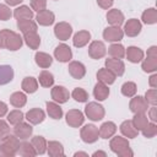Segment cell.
Wrapping results in <instances>:
<instances>
[{
    "label": "cell",
    "instance_id": "6da1fadb",
    "mask_svg": "<svg viewBox=\"0 0 157 157\" xmlns=\"http://www.w3.org/2000/svg\"><path fill=\"white\" fill-rule=\"evenodd\" d=\"M22 44H23V38L18 33L10 29L0 31V48L16 52L22 47Z\"/></svg>",
    "mask_w": 157,
    "mask_h": 157
},
{
    "label": "cell",
    "instance_id": "7a4b0ae2",
    "mask_svg": "<svg viewBox=\"0 0 157 157\" xmlns=\"http://www.w3.org/2000/svg\"><path fill=\"white\" fill-rule=\"evenodd\" d=\"M20 139L15 135H7L0 144V157H13L18 152Z\"/></svg>",
    "mask_w": 157,
    "mask_h": 157
},
{
    "label": "cell",
    "instance_id": "3957f363",
    "mask_svg": "<svg viewBox=\"0 0 157 157\" xmlns=\"http://www.w3.org/2000/svg\"><path fill=\"white\" fill-rule=\"evenodd\" d=\"M109 147L114 153H117L120 157H132L134 156V152L129 147V141L125 137H121V136L113 137L109 142Z\"/></svg>",
    "mask_w": 157,
    "mask_h": 157
},
{
    "label": "cell",
    "instance_id": "277c9868",
    "mask_svg": "<svg viewBox=\"0 0 157 157\" xmlns=\"http://www.w3.org/2000/svg\"><path fill=\"white\" fill-rule=\"evenodd\" d=\"M85 114L88 119L93 120V121H98L102 120L104 118V108L103 105L98 104L97 102H90L86 107H85Z\"/></svg>",
    "mask_w": 157,
    "mask_h": 157
},
{
    "label": "cell",
    "instance_id": "5b68a950",
    "mask_svg": "<svg viewBox=\"0 0 157 157\" xmlns=\"http://www.w3.org/2000/svg\"><path fill=\"white\" fill-rule=\"evenodd\" d=\"M80 136H81V140L83 142H86V144H93L99 137V130H98V128L96 125L87 124L83 128H81Z\"/></svg>",
    "mask_w": 157,
    "mask_h": 157
},
{
    "label": "cell",
    "instance_id": "8992f818",
    "mask_svg": "<svg viewBox=\"0 0 157 157\" xmlns=\"http://www.w3.org/2000/svg\"><path fill=\"white\" fill-rule=\"evenodd\" d=\"M123 37H124V32L118 26H110V27H107L103 31V38H104V40L110 42V43L119 42V40L123 39Z\"/></svg>",
    "mask_w": 157,
    "mask_h": 157
},
{
    "label": "cell",
    "instance_id": "52a82bcc",
    "mask_svg": "<svg viewBox=\"0 0 157 157\" xmlns=\"http://www.w3.org/2000/svg\"><path fill=\"white\" fill-rule=\"evenodd\" d=\"M85 121V117L78 109H70L66 113V123L71 128H80Z\"/></svg>",
    "mask_w": 157,
    "mask_h": 157
},
{
    "label": "cell",
    "instance_id": "ba28073f",
    "mask_svg": "<svg viewBox=\"0 0 157 157\" xmlns=\"http://www.w3.org/2000/svg\"><path fill=\"white\" fill-rule=\"evenodd\" d=\"M54 34L60 40H67L72 34V27L67 22H59L54 27Z\"/></svg>",
    "mask_w": 157,
    "mask_h": 157
},
{
    "label": "cell",
    "instance_id": "9c48e42d",
    "mask_svg": "<svg viewBox=\"0 0 157 157\" xmlns=\"http://www.w3.org/2000/svg\"><path fill=\"white\" fill-rule=\"evenodd\" d=\"M129 108L130 110L136 114V113H146L148 109V103L146 102V99L141 96H134L129 103Z\"/></svg>",
    "mask_w": 157,
    "mask_h": 157
},
{
    "label": "cell",
    "instance_id": "30bf717a",
    "mask_svg": "<svg viewBox=\"0 0 157 157\" xmlns=\"http://www.w3.org/2000/svg\"><path fill=\"white\" fill-rule=\"evenodd\" d=\"M54 56L60 63H67L72 59V52H71L69 45L63 43V44H59L54 49Z\"/></svg>",
    "mask_w": 157,
    "mask_h": 157
},
{
    "label": "cell",
    "instance_id": "8fae6325",
    "mask_svg": "<svg viewBox=\"0 0 157 157\" xmlns=\"http://www.w3.org/2000/svg\"><path fill=\"white\" fill-rule=\"evenodd\" d=\"M32 132H33V128L31 126L29 123L21 121L18 124H16L13 128V134L20 140H27L32 135Z\"/></svg>",
    "mask_w": 157,
    "mask_h": 157
},
{
    "label": "cell",
    "instance_id": "7c38bea8",
    "mask_svg": "<svg viewBox=\"0 0 157 157\" xmlns=\"http://www.w3.org/2000/svg\"><path fill=\"white\" fill-rule=\"evenodd\" d=\"M105 53H107V48L103 42L93 40L88 47V55L92 59H101L105 55Z\"/></svg>",
    "mask_w": 157,
    "mask_h": 157
},
{
    "label": "cell",
    "instance_id": "4fadbf2b",
    "mask_svg": "<svg viewBox=\"0 0 157 157\" xmlns=\"http://www.w3.org/2000/svg\"><path fill=\"white\" fill-rule=\"evenodd\" d=\"M141 29H142L141 22L136 18H130V20H128V22H125L123 32L128 37H136L141 32Z\"/></svg>",
    "mask_w": 157,
    "mask_h": 157
},
{
    "label": "cell",
    "instance_id": "5bb4252c",
    "mask_svg": "<svg viewBox=\"0 0 157 157\" xmlns=\"http://www.w3.org/2000/svg\"><path fill=\"white\" fill-rule=\"evenodd\" d=\"M50 96H52V98H53L54 102H56V103L60 104V103H66L69 101L70 93H69V91L64 86H54L52 88Z\"/></svg>",
    "mask_w": 157,
    "mask_h": 157
},
{
    "label": "cell",
    "instance_id": "9a60e30c",
    "mask_svg": "<svg viewBox=\"0 0 157 157\" xmlns=\"http://www.w3.org/2000/svg\"><path fill=\"white\" fill-rule=\"evenodd\" d=\"M105 67L108 70H110L115 76H121L125 71V65L121 61V59H115V58H110L105 60Z\"/></svg>",
    "mask_w": 157,
    "mask_h": 157
},
{
    "label": "cell",
    "instance_id": "2e32d148",
    "mask_svg": "<svg viewBox=\"0 0 157 157\" xmlns=\"http://www.w3.org/2000/svg\"><path fill=\"white\" fill-rule=\"evenodd\" d=\"M26 119L28 120L29 124L37 125V124H40L45 119V113L40 108H33L26 113Z\"/></svg>",
    "mask_w": 157,
    "mask_h": 157
},
{
    "label": "cell",
    "instance_id": "e0dca14e",
    "mask_svg": "<svg viewBox=\"0 0 157 157\" xmlns=\"http://www.w3.org/2000/svg\"><path fill=\"white\" fill-rule=\"evenodd\" d=\"M67 69H69V74L74 78H76V80H81L86 75V67L80 61H71L69 64V67Z\"/></svg>",
    "mask_w": 157,
    "mask_h": 157
},
{
    "label": "cell",
    "instance_id": "ac0fdd59",
    "mask_svg": "<svg viewBox=\"0 0 157 157\" xmlns=\"http://www.w3.org/2000/svg\"><path fill=\"white\" fill-rule=\"evenodd\" d=\"M36 18H37V23H39L40 26H50L55 21V15L49 10H42L37 12Z\"/></svg>",
    "mask_w": 157,
    "mask_h": 157
},
{
    "label": "cell",
    "instance_id": "d6986e66",
    "mask_svg": "<svg viewBox=\"0 0 157 157\" xmlns=\"http://www.w3.org/2000/svg\"><path fill=\"white\" fill-rule=\"evenodd\" d=\"M107 21L108 23H110L112 26H118L120 27L123 23H124V15L120 10L118 9H113V10H109L107 12Z\"/></svg>",
    "mask_w": 157,
    "mask_h": 157
},
{
    "label": "cell",
    "instance_id": "ffe728a7",
    "mask_svg": "<svg viewBox=\"0 0 157 157\" xmlns=\"http://www.w3.org/2000/svg\"><path fill=\"white\" fill-rule=\"evenodd\" d=\"M125 55L128 58V60L130 63H140L144 59V52L142 49L137 48V47H128V49L125 50Z\"/></svg>",
    "mask_w": 157,
    "mask_h": 157
},
{
    "label": "cell",
    "instance_id": "44dd1931",
    "mask_svg": "<svg viewBox=\"0 0 157 157\" xmlns=\"http://www.w3.org/2000/svg\"><path fill=\"white\" fill-rule=\"evenodd\" d=\"M90 39H91V33L88 31H85L83 29V31H78L74 36L72 43H74V45L76 48H82V47H85L90 42Z\"/></svg>",
    "mask_w": 157,
    "mask_h": 157
},
{
    "label": "cell",
    "instance_id": "7402d4cb",
    "mask_svg": "<svg viewBox=\"0 0 157 157\" xmlns=\"http://www.w3.org/2000/svg\"><path fill=\"white\" fill-rule=\"evenodd\" d=\"M93 96L97 101H104L108 98L109 96V88H108V85L103 83V82H97L94 88H93Z\"/></svg>",
    "mask_w": 157,
    "mask_h": 157
},
{
    "label": "cell",
    "instance_id": "603a6c76",
    "mask_svg": "<svg viewBox=\"0 0 157 157\" xmlns=\"http://www.w3.org/2000/svg\"><path fill=\"white\" fill-rule=\"evenodd\" d=\"M115 78H117V76H115L110 70H108L107 67L99 69L98 72H97V80H98L99 82L105 83V85H112V83H114Z\"/></svg>",
    "mask_w": 157,
    "mask_h": 157
},
{
    "label": "cell",
    "instance_id": "cb8c5ba5",
    "mask_svg": "<svg viewBox=\"0 0 157 157\" xmlns=\"http://www.w3.org/2000/svg\"><path fill=\"white\" fill-rule=\"evenodd\" d=\"M120 131L121 134L128 137V139H134L137 136L139 131L135 129V126L132 125V121L131 120H124L121 124H120Z\"/></svg>",
    "mask_w": 157,
    "mask_h": 157
},
{
    "label": "cell",
    "instance_id": "d4e9b609",
    "mask_svg": "<svg viewBox=\"0 0 157 157\" xmlns=\"http://www.w3.org/2000/svg\"><path fill=\"white\" fill-rule=\"evenodd\" d=\"M99 130V137L102 139H109L112 137L117 131V125L113 121H105L101 125Z\"/></svg>",
    "mask_w": 157,
    "mask_h": 157
},
{
    "label": "cell",
    "instance_id": "484cf974",
    "mask_svg": "<svg viewBox=\"0 0 157 157\" xmlns=\"http://www.w3.org/2000/svg\"><path fill=\"white\" fill-rule=\"evenodd\" d=\"M47 151L50 157H63L64 153V147L59 141H49L47 144Z\"/></svg>",
    "mask_w": 157,
    "mask_h": 157
},
{
    "label": "cell",
    "instance_id": "4316f807",
    "mask_svg": "<svg viewBox=\"0 0 157 157\" xmlns=\"http://www.w3.org/2000/svg\"><path fill=\"white\" fill-rule=\"evenodd\" d=\"M17 27L22 33L27 32H37V23L32 18H22L17 20Z\"/></svg>",
    "mask_w": 157,
    "mask_h": 157
},
{
    "label": "cell",
    "instance_id": "83f0119b",
    "mask_svg": "<svg viewBox=\"0 0 157 157\" xmlns=\"http://www.w3.org/2000/svg\"><path fill=\"white\" fill-rule=\"evenodd\" d=\"M23 40L31 49H38L40 44V37L37 32H27L23 33Z\"/></svg>",
    "mask_w": 157,
    "mask_h": 157
},
{
    "label": "cell",
    "instance_id": "f1b7e54d",
    "mask_svg": "<svg viewBox=\"0 0 157 157\" xmlns=\"http://www.w3.org/2000/svg\"><path fill=\"white\" fill-rule=\"evenodd\" d=\"M13 78V69L10 65H0V86L11 82Z\"/></svg>",
    "mask_w": 157,
    "mask_h": 157
},
{
    "label": "cell",
    "instance_id": "f546056e",
    "mask_svg": "<svg viewBox=\"0 0 157 157\" xmlns=\"http://www.w3.org/2000/svg\"><path fill=\"white\" fill-rule=\"evenodd\" d=\"M34 60H36V64L42 69H48L53 63L52 56L43 52H37L34 55Z\"/></svg>",
    "mask_w": 157,
    "mask_h": 157
},
{
    "label": "cell",
    "instance_id": "4dcf8cb0",
    "mask_svg": "<svg viewBox=\"0 0 157 157\" xmlns=\"http://www.w3.org/2000/svg\"><path fill=\"white\" fill-rule=\"evenodd\" d=\"M45 105H47L48 115L52 119H55V120L61 119V117H63V109L60 108V105L56 102H47Z\"/></svg>",
    "mask_w": 157,
    "mask_h": 157
},
{
    "label": "cell",
    "instance_id": "1f68e13d",
    "mask_svg": "<svg viewBox=\"0 0 157 157\" xmlns=\"http://www.w3.org/2000/svg\"><path fill=\"white\" fill-rule=\"evenodd\" d=\"M16 20H22V18H32L33 17V10L29 9L28 6L26 5H22V6H18L13 10V13Z\"/></svg>",
    "mask_w": 157,
    "mask_h": 157
},
{
    "label": "cell",
    "instance_id": "d6a6232c",
    "mask_svg": "<svg viewBox=\"0 0 157 157\" xmlns=\"http://www.w3.org/2000/svg\"><path fill=\"white\" fill-rule=\"evenodd\" d=\"M21 87L26 93H34L38 90V81L34 77H25L21 83Z\"/></svg>",
    "mask_w": 157,
    "mask_h": 157
},
{
    "label": "cell",
    "instance_id": "836d02e7",
    "mask_svg": "<svg viewBox=\"0 0 157 157\" xmlns=\"http://www.w3.org/2000/svg\"><path fill=\"white\" fill-rule=\"evenodd\" d=\"M27 102V97L23 92H13L10 96V103L11 105H13L15 108H22Z\"/></svg>",
    "mask_w": 157,
    "mask_h": 157
},
{
    "label": "cell",
    "instance_id": "e575fe53",
    "mask_svg": "<svg viewBox=\"0 0 157 157\" xmlns=\"http://www.w3.org/2000/svg\"><path fill=\"white\" fill-rule=\"evenodd\" d=\"M131 121H132V125L135 126V129L137 131H141L148 124V118L145 113H136Z\"/></svg>",
    "mask_w": 157,
    "mask_h": 157
},
{
    "label": "cell",
    "instance_id": "d590c367",
    "mask_svg": "<svg viewBox=\"0 0 157 157\" xmlns=\"http://www.w3.org/2000/svg\"><path fill=\"white\" fill-rule=\"evenodd\" d=\"M31 144H32V146L34 147L37 155H43V153H45V151H47V144H48V142L45 141V139H44L43 136H34V137L32 139Z\"/></svg>",
    "mask_w": 157,
    "mask_h": 157
},
{
    "label": "cell",
    "instance_id": "8d00e7d4",
    "mask_svg": "<svg viewBox=\"0 0 157 157\" xmlns=\"http://www.w3.org/2000/svg\"><path fill=\"white\" fill-rule=\"evenodd\" d=\"M141 20L146 25H155L157 22V10L155 7H150L142 12Z\"/></svg>",
    "mask_w": 157,
    "mask_h": 157
},
{
    "label": "cell",
    "instance_id": "74e56055",
    "mask_svg": "<svg viewBox=\"0 0 157 157\" xmlns=\"http://www.w3.org/2000/svg\"><path fill=\"white\" fill-rule=\"evenodd\" d=\"M17 153H20L23 157H34L37 155V152H36L34 147L32 146V144L31 142H27V141H23V142L20 144V147H18V152Z\"/></svg>",
    "mask_w": 157,
    "mask_h": 157
},
{
    "label": "cell",
    "instance_id": "f35d334b",
    "mask_svg": "<svg viewBox=\"0 0 157 157\" xmlns=\"http://www.w3.org/2000/svg\"><path fill=\"white\" fill-rule=\"evenodd\" d=\"M108 54H109L112 58L123 59V58L125 56V48H124L121 44L113 43V44L108 48Z\"/></svg>",
    "mask_w": 157,
    "mask_h": 157
},
{
    "label": "cell",
    "instance_id": "ab89813d",
    "mask_svg": "<svg viewBox=\"0 0 157 157\" xmlns=\"http://www.w3.org/2000/svg\"><path fill=\"white\" fill-rule=\"evenodd\" d=\"M38 81H39V85L42 87H52L54 85V76H53L52 72H49L47 70H43L39 74Z\"/></svg>",
    "mask_w": 157,
    "mask_h": 157
},
{
    "label": "cell",
    "instance_id": "60d3db41",
    "mask_svg": "<svg viewBox=\"0 0 157 157\" xmlns=\"http://www.w3.org/2000/svg\"><path fill=\"white\" fill-rule=\"evenodd\" d=\"M141 67L145 72H153L157 70V56H147L146 59H144Z\"/></svg>",
    "mask_w": 157,
    "mask_h": 157
},
{
    "label": "cell",
    "instance_id": "b9f144b4",
    "mask_svg": "<svg viewBox=\"0 0 157 157\" xmlns=\"http://www.w3.org/2000/svg\"><path fill=\"white\" fill-rule=\"evenodd\" d=\"M136 91H137V88H136L135 82L128 81V82L123 83V86H121V93L125 97H134L136 94Z\"/></svg>",
    "mask_w": 157,
    "mask_h": 157
},
{
    "label": "cell",
    "instance_id": "7bdbcfd3",
    "mask_svg": "<svg viewBox=\"0 0 157 157\" xmlns=\"http://www.w3.org/2000/svg\"><path fill=\"white\" fill-rule=\"evenodd\" d=\"M71 96H72V98H74L76 102H78V103H83V102H87V101H88V93H87L83 88H81V87H76V88L72 91Z\"/></svg>",
    "mask_w": 157,
    "mask_h": 157
},
{
    "label": "cell",
    "instance_id": "ee69618b",
    "mask_svg": "<svg viewBox=\"0 0 157 157\" xmlns=\"http://www.w3.org/2000/svg\"><path fill=\"white\" fill-rule=\"evenodd\" d=\"M23 113L18 109H15V110H11L9 114H7V121L12 125H16L21 121H23Z\"/></svg>",
    "mask_w": 157,
    "mask_h": 157
},
{
    "label": "cell",
    "instance_id": "f6af8a7d",
    "mask_svg": "<svg viewBox=\"0 0 157 157\" xmlns=\"http://www.w3.org/2000/svg\"><path fill=\"white\" fill-rule=\"evenodd\" d=\"M142 135L147 139H151V137H155L156 134H157V125L156 123H148L142 130H141Z\"/></svg>",
    "mask_w": 157,
    "mask_h": 157
},
{
    "label": "cell",
    "instance_id": "bcb514c9",
    "mask_svg": "<svg viewBox=\"0 0 157 157\" xmlns=\"http://www.w3.org/2000/svg\"><path fill=\"white\" fill-rule=\"evenodd\" d=\"M144 98L146 99V102H147L148 104L156 105V104H157V91H156V88H151V90L146 91Z\"/></svg>",
    "mask_w": 157,
    "mask_h": 157
},
{
    "label": "cell",
    "instance_id": "7dc6e473",
    "mask_svg": "<svg viewBox=\"0 0 157 157\" xmlns=\"http://www.w3.org/2000/svg\"><path fill=\"white\" fill-rule=\"evenodd\" d=\"M12 16V12L10 10V7L7 5H4V4H0V20L1 21H7L10 20Z\"/></svg>",
    "mask_w": 157,
    "mask_h": 157
},
{
    "label": "cell",
    "instance_id": "c3c4849f",
    "mask_svg": "<svg viewBox=\"0 0 157 157\" xmlns=\"http://www.w3.org/2000/svg\"><path fill=\"white\" fill-rule=\"evenodd\" d=\"M47 7V0H31V9L39 12L42 10H45Z\"/></svg>",
    "mask_w": 157,
    "mask_h": 157
},
{
    "label": "cell",
    "instance_id": "681fc988",
    "mask_svg": "<svg viewBox=\"0 0 157 157\" xmlns=\"http://www.w3.org/2000/svg\"><path fill=\"white\" fill-rule=\"evenodd\" d=\"M7 135H10V126L5 120L0 119V141L5 139Z\"/></svg>",
    "mask_w": 157,
    "mask_h": 157
},
{
    "label": "cell",
    "instance_id": "f907efd6",
    "mask_svg": "<svg viewBox=\"0 0 157 157\" xmlns=\"http://www.w3.org/2000/svg\"><path fill=\"white\" fill-rule=\"evenodd\" d=\"M113 2H114V0H97L98 6L102 7V9H104V10H108L113 5Z\"/></svg>",
    "mask_w": 157,
    "mask_h": 157
},
{
    "label": "cell",
    "instance_id": "816d5d0a",
    "mask_svg": "<svg viewBox=\"0 0 157 157\" xmlns=\"http://www.w3.org/2000/svg\"><path fill=\"white\" fill-rule=\"evenodd\" d=\"M148 118L151 119L152 123H156L157 121V108L156 105H152L148 110Z\"/></svg>",
    "mask_w": 157,
    "mask_h": 157
},
{
    "label": "cell",
    "instance_id": "f5cc1de1",
    "mask_svg": "<svg viewBox=\"0 0 157 157\" xmlns=\"http://www.w3.org/2000/svg\"><path fill=\"white\" fill-rule=\"evenodd\" d=\"M7 113V104L0 101V118H2Z\"/></svg>",
    "mask_w": 157,
    "mask_h": 157
},
{
    "label": "cell",
    "instance_id": "db71d44e",
    "mask_svg": "<svg viewBox=\"0 0 157 157\" xmlns=\"http://www.w3.org/2000/svg\"><path fill=\"white\" fill-rule=\"evenodd\" d=\"M148 83H150V86H151L152 88H156V87H157V75H156V74H153V75L150 77Z\"/></svg>",
    "mask_w": 157,
    "mask_h": 157
},
{
    "label": "cell",
    "instance_id": "11a10c76",
    "mask_svg": "<svg viewBox=\"0 0 157 157\" xmlns=\"http://www.w3.org/2000/svg\"><path fill=\"white\" fill-rule=\"evenodd\" d=\"M147 56H157V47L156 45H152L148 50H147Z\"/></svg>",
    "mask_w": 157,
    "mask_h": 157
},
{
    "label": "cell",
    "instance_id": "9f6ffc18",
    "mask_svg": "<svg viewBox=\"0 0 157 157\" xmlns=\"http://www.w3.org/2000/svg\"><path fill=\"white\" fill-rule=\"evenodd\" d=\"M5 1H6V4L10 5V6H16V5L21 4L23 0H5Z\"/></svg>",
    "mask_w": 157,
    "mask_h": 157
},
{
    "label": "cell",
    "instance_id": "6f0895ef",
    "mask_svg": "<svg viewBox=\"0 0 157 157\" xmlns=\"http://www.w3.org/2000/svg\"><path fill=\"white\" fill-rule=\"evenodd\" d=\"M93 157H97V156H102V157H107V153L105 152H103V151H96L93 155H92Z\"/></svg>",
    "mask_w": 157,
    "mask_h": 157
},
{
    "label": "cell",
    "instance_id": "680465c9",
    "mask_svg": "<svg viewBox=\"0 0 157 157\" xmlns=\"http://www.w3.org/2000/svg\"><path fill=\"white\" fill-rule=\"evenodd\" d=\"M75 157H78V156H83V157H88V155L86 153V152H76L75 155H74Z\"/></svg>",
    "mask_w": 157,
    "mask_h": 157
}]
</instances>
